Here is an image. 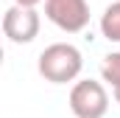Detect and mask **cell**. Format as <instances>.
Returning <instances> with one entry per match:
<instances>
[{
    "mask_svg": "<svg viewBox=\"0 0 120 118\" xmlns=\"http://www.w3.org/2000/svg\"><path fill=\"white\" fill-rule=\"evenodd\" d=\"M36 67H39V76L45 82H50V84H67V82H75L81 76L84 56L70 42H53V45H48L39 54Z\"/></svg>",
    "mask_w": 120,
    "mask_h": 118,
    "instance_id": "6da1fadb",
    "label": "cell"
},
{
    "mask_svg": "<svg viewBox=\"0 0 120 118\" xmlns=\"http://www.w3.org/2000/svg\"><path fill=\"white\" fill-rule=\"evenodd\" d=\"M70 110L75 118H103L109 110V93L95 79H81L70 90Z\"/></svg>",
    "mask_w": 120,
    "mask_h": 118,
    "instance_id": "7a4b0ae2",
    "label": "cell"
},
{
    "mask_svg": "<svg viewBox=\"0 0 120 118\" xmlns=\"http://www.w3.org/2000/svg\"><path fill=\"white\" fill-rule=\"evenodd\" d=\"M39 25H42V20H39L36 6H20V3H14L3 14V34L14 45H28V42H34L39 37Z\"/></svg>",
    "mask_w": 120,
    "mask_h": 118,
    "instance_id": "3957f363",
    "label": "cell"
},
{
    "mask_svg": "<svg viewBox=\"0 0 120 118\" xmlns=\"http://www.w3.org/2000/svg\"><path fill=\"white\" fill-rule=\"evenodd\" d=\"M45 17L64 34H78L90 25L87 0H45Z\"/></svg>",
    "mask_w": 120,
    "mask_h": 118,
    "instance_id": "277c9868",
    "label": "cell"
},
{
    "mask_svg": "<svg viewBox=\"0 0 120 118\" xmlns=\"http://www.w3.org/2000/svg\"><path fill=\"white\" fill-rule=\"evenodd\" d=\"M101 34L109 42H120V0L109 3L101 14Z\"/></svg>",
    "mask_w": 120,
    "mask_h": 118,
    "instance_id": "5b68a950",
    "label": "cell"
},
{
    "mask_svg": "<svg viewBox=\"0 0 120 118\" xmlns=\"http://www.w3.org/2000/svg\"><path fill=\"white\" fill-rule=\"evenodd\" d=\"M101 76L106 84H112V90L120 87V51H112L106 54L103 62H101Z\"/></svg>",
    "mask_w": 120,
    "mask_h": 118,
    "instance_id": "8992f818",
    "label": "cell"
},
{
    "mask_svg": "<svg viewBox=\"0 0 120 118\" xmlns=\"http://www.w3.org/2000/svg\"><path fill=\"white\" fill-rule=\"evenodd\" d=\"M14 3H20V6H39L42 0H14Z\"/></svg>",
    "mask_w": 120,
    "mask_h": 118,
    "instance_id": "52a82bcc",
    "label": "cell"
},
{
    "mask_svg": "<svg viewBox=\"0 0 120 118\" xmlns=\"http://www.w3.org/2000/svg\"><path fill=\"white\" fill-rule=\"evenodd\" d=\"M115 101L120 104V87H115Z\"/></svg>",
    "mask_w": 120,
    "mask_h": 118,
    "instance_id": "ba28073f",
    "label": "cell"
}]
</instances>
